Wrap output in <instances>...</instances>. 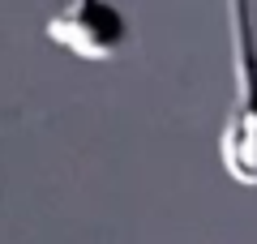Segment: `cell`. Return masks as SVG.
Returning a JSON list of instances; mask_svg holds the SVG:
<instances>
[{
  "label": "cell",
  "instance_id": "obj_2",
  "mask_svg": "<svg viewBox=\"0 0 257 244\" xmlns=\"http://www.w3.org/2000/svg\"><path fill=\"white\" fill-rule=\"evenodd\" d=\"M43 39L77 60H116L128 47V22L111 0H64L43 22Z\"/></svg>",
  "mask_w": 257,
  "mask_h": 244
},
{
  "label": "cell",
  "instance_id": "obj_1",
  "mask_svg": "<svg viewBox=\"0 0 257 244\" xmlns=\"http://www.w3.org/2000/svg\"><path fill=\"white\" fill-rule=\"evenodd\" d=\"M227 26H231V111L219 133L223 172L244 189H257V52L253 26H248V0H227Z\"/></svg>",
  "mask_w": 257,
  "mask_h": 244
}]
</instances>
